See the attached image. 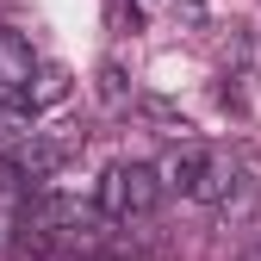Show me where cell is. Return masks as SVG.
<instances>
[{"mask_svg":"<svg viewBox=\"0 0 261 261\" xmlns=\"http://www.w3.org/2000/svg\"><path fill=\"white\" fill-rule=\"evenodd\" d=\"M230 168H237V162H224V155L205 149L199 137H187V143H174V155L162 162L155 174H162V187H168V193H187V199H199V205H218Z\"/></svg>","mask_w":261,"mask_h":261,"instance_id":"obj_1","label":"cell"},{"mask_svg":"<svg viewBox=\"0 0 261 261\" xmlns=\"http://www.w3.org/2000/svg\"><path fill=\"white\" fill-rule=\"evenodd\" d=\"M230 230H243V224H255L261 218V180L249 174V168H230V180H224V193H218V205H212Z\"/></svg>","mask_w":261,"mask_h":261,"instance_id":"obj_4","label":"cell"},{"mask_svg":"<svg viewBox=\"0 0 261 261\" xmlns=\"http://www.w3.org/2000/svg\"><path fill=\"white\" fill-rule=\"evenodd\" d=\"M93 205H100V218H112V224L149 218L162 205V174L143 168V162H118V168L100 174V199H93Z\"/></svg>","mask_w":261,"mask_h":261,"instance_id":"obj_2","label":"cell"},{"mask_svg":"<svg viewBox=\"0 0 261 261\" xmlns=\"http://www.w3.org/2000/svg\"><path fill=\"white\" fill-rule=\"evenodd\" d=\"M243 261H261V243H249V249H243Z\"/></svg>","mask_w":261,"mask_h":261,"instance_id":"obj_8","label":"cell"},{"mask_svg":"<svg viewBox=\"0 0 261 261\" xmlns=\"http://www.w3.org/2000/svg\"><path fill=\"white\" fill-rule=\"evenodd\" d=\"M143 112H149V118H155L162 130H168V137H180V143H187V130H193V124H187V118H180V112H174L168 100H143Z\"/></svg>","mask_w":261,"mask_h":261,"instance_id":"obj_6","label":"cell"},{"mask_svg":"<svg viewBox=\"0 0 261 261\" xmlns=\"http://www.w3.org/2000/svg\"><path fill=\"white\" fill-rule=\"evenodd\" d=\"M100 93H106L112 106H118L124 93H130V87H124V69H118V62H106V69H100Z\"/></svg>","mask_w":261,"mask_h":261,"instance_id":"obj_7","label":"cell"},{"mask_svg":"<svg viewBox=\"0 0 261 261\" xmlns=\"http://www.w3.org/2000/svg\"><path fill=\"white\" fill-rule=\"evenodd\" d=\"M7 230H13V224H7V212H0V243H7Z\"/></svg>","mask_w":261,"mask_h":261,"instance_id":"obj_9","label":"cell"},{"mask_svg":"<svg viewBox=\"0 0 261 261\" xmlns=\"http://www.w3.org/2000/svg\"><path fill=\"white\" fill-rule=\"evenodd\" d=\"M31 81H38V56H31V38L13 25H0V93L7 100H25Z\"/></svg>","mask_w":261,"mask_h":261,"instance_id":"obj_3","label":"cell"},{"mask_svg":"<svg viewBox=\"0 0 261 261\" xmlns=\"http://www.w3.org/2000/svg\"><path fill=\"white\" fill-rule=\"evenodd\" d=\"M56 100H69V69H38V81H31V93H25V106L38 112V106H56Z\"/></svg>","mask_w":261,"mask_h":261,"instance_id":"obj_5","label":"cell"}]
</instances>
